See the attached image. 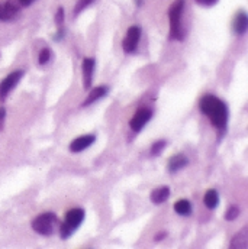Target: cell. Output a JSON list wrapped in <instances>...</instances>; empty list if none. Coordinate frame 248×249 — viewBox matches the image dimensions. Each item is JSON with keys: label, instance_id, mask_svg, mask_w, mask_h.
<instances>
[{"label": "cell", "instance_id": "obj_3", "mask_svg": "<svg viewBox=\"0 0 248 249\" xmlns=\"http://www.w3.org/2000/svg\"><path fill=\"white\" fill-rule=\"evenodd\" d=\"M58 219L54 213H42L32 220V229L44 236H50L57 231Z\"/></svg>", "mask_w": 248, "mask_h": 249}, {"label": "cell", "instance_id": "obj_18", "mask_svg": "<svg viewBox=\"0 0 248 249\" xmlns=\"http://www.w3.org/2000/svg\"><path fill=\"white\" fill-rule=\"evenodd\" d=\"M166 145H167L166 141H158V142L153 143V146H151V155H153V157L158 155V154L166 148Z\"/></svg>", "mask_w": 248, "mask_h": 249}, {"label": "cell", "instance_id": "obj_21", "mask_svg": "<svg viewBox=\"0 0 248 249\" xmlns=\"http://www.w3.org/2000/svg\"><path fill=\"white\" fill-rule=\"evenodd\" d=\"M92 1H93V0H80V1L77 3L76 9H74V15H78V13H80L84 7H87Z\"/></svg>", "mask_w": 248, "mask_h": 249}, {"label": "cell", "instance_id": "obj_7", "mask_svg": "<svg viewBox=\"0 0 248 249\" xmlns=\"http://www.w3.org/2000/svg\"><path fill=\"white\" fill-rule=\"evenodd\" d=\"M139 38H141V28L139 26H131L126 32L124 42H122L125 53H128V54L134 53L138 47Z\"/></svg>", "mask_w": 248, "mask_h": 249}, {"label": "cell", "instance_id": "obj_23", "mask_svg": "<svg viewBox=\"0 0 248 249\" xmlns=\"http://www.w3.org/2000/svg\"><path fill=\"white\" fill-rule=\"evenodd\" d=\"M4 119H6V110H4V107H0V132L3 130Z\"/></svg>", "mask_w": 248, "mask_h": 249}, {"label": "cell", "instance_id": "obj_13", "mask_svg": "<svg viewBox=\"0 0 248 249\" xmlns=\"http://www.w3.org/2000/svg\"><path fill=\"white\" fill-rule=\"evenodd\" d=\"M248 247V229L244 228L231 241V249H246Z\"/></svg>", "mask_w": 248, "mask_h": 249}, {"label": "cell", "instance_id": "obj_16", "mask_svg": "<svg viewBox=\"0 0 248 249\" xmlns=\"http://www.w3.org/2000/svg\"><path fill=\"white\" fill-rule=\"evenodd\" d=\"M205 204L208 209H216L218 203H219V196L216 193V190H209L206 194H205V198H203Z\"/></svg>", "mask_w": 248, "mask_h": 249}, {"label": "cell", "instance_id": "obj_1", "mask_svg": "<svg viewBox=\"0 0 248 249\" xmlns=\"http://www.w3.org/2000/svg\"><path fill=\"white\" fill-rule=\"evenodd\" d=\"M199 107H200V112L205 113L210 119V124L215 127H218L219 130L225 129L227 121H228V107L221 99L210 96V94L203 96L199 102Z\"/></svg>", "mask_w": 248, "mask_h": 249}, {"label": "cell", "instance_id": "obj_24", "mask_svg": "<svg viewBox=\"0 0 248 249\" xmlns=\"http://www.w3.org/2000/svg\"><path fill=\"white\" fill-rule=\"evenodd\" d=\"M196 1L202 6H213L218 0H196Z\"/></svg>", "mask_w": 248, "mask_h": 249}, {"label": "cell", "instance_id": "obj_14", "mask_svg": "<svg viewBox=\"0 0 248 249\" xmlns=\"http://www.w3.org/2000/svg\"><path fill=\"white\" fill-rule=\"evenodd\" d=\"M106 93H108V87H106V86H100V87L93 89V90L90 91L89 97L83 102V106H90V105H92V103H95L96 100L102 99Z\"/></svg>", "mask_w": 248, "mask_h": 249}, {"label": "cell", "instance_id": "obj_19", "mask_svg": "<svg viewBox=\"0 0 248 249\" xmlns=\"http://www.w3.org/2000/svg\"><path fill=\"white\" fill-rule=\"evenodd\" d=\"M238 216H240V209H238L237 206H231V207L228 209L227 214H225V219H227V220H235Z\"/></svg>", "mask_w": 248, "mask_h": 249}, {"label": "cell", "instance_id": "obj_9", "mask_svg": "<svg viewBox=\"0 0 248 249\" xmlns=\"http://www.w3.org/2000/svg\"><path fill=\"white\" fill-rule=\"evenodd\" d=\"M95 64H96V61L93 58H84L83 60V67L81 68H83V86H84V89L92 87Z\"/></svg>", "mask_w": 248, "mask_h": 249}, {"label": "cell", "instance_id": "obj_15", "mask_svg": "<svg viewBox=\"0 0 248 249\" xmlns=\"http://www.w3.org/2000/svg\"><path fill=\"white\" fill-rule=\"evenodd\" d=\"M187 164H189V161L185 155H174V157H172V160L169 162V170H170V173H176V171L185 168Z\"/></svg>", "mask_w": 248, "mask_h": 249}, {"label": "cell", "instance_id": "obj_5", "mask_svg": "<svg viewBox=\"0 0 248 249\" xmlns=\"http://www.w3.org/2000/svg\"><path fill=\"white\" fill-rule=\"evenodd\" d=\"M23 75V71L22 70H18V71H13L10 72L1 83H0V100H4L6 96L16 87V84L20 81Z\"/></svg>", "mask_w": 248, "mask_h": 249}, {"label": "cell", "instance_id": "obj_20", "mask_svg": "<svg viewBox=\"0 0 248 249\" xmlns=\"http://www.w3.org/2000/svg\"><path fill=\"white\" fill-rule=\"evenodd\" d=\"M50 58H51V51H50L48 48H44V50L39 53L38 62H39L41 65H44V64H47V62L50 61Z\"/></svg>", "mask_w": 248, "mask_h": 249}, {"label": "cell", "instance_id": "obj_17", "mask_svg": "<svg viewBox=\"0 0 248 249\" xmlns=\"http://www.w3.org/2000/svg\"><path fill=\"white\" fill-rule=\"evenodd\" d=\"M174 212H176L177 214H182V216L190 214V212H191V204H190V201H189V200H185V198L176 201V203H174Z\"/></svg>", "mask_w": 248, "mask_h": 249}, {"label": "cell", "instance_id": "obj_11", "mask_svg": "<svg viewBox=\"0 0 248 249\" xmlns=\"http://www.w3.org/2000/svg\"><path fill=\"white\" fill-rule=\"evenodd\" d=\"M232 28H234V32H235L237 35H244V34L247 32L248 18H247V13H246L244 10H241V12H238V13H237L235 19H234V25H232Z\"/></svg>", "mask_w": 248, "mask_h": 249}, {"label": "cell", "instance_id": "obj_10", "mask_svg": "<svg viewBox=\"0 0 248 249\" xmlns=\"http://www.w3.org/2000/svg\"><path fill=\"white\" fill-rule=\"evenodd\" d=\"M19 13V7L15 6L13 3H0V20L1 22H7L12 20L16 15Z\"/></svg>", "mask_w": 248, "mask_h": 249}, {"label": "cell", "instance_id": "obj_6", "mask_svg": "<svg viewBox=\"0 0 248 249\" xmlns=\"http://www.w3.org/2000/svg\"><path fill=\"white\" fill-rule=\"evenodd\" d=\"M151 118H153V110L150 107H141L136 110L134 118L129 121V126L134 132H139L145 124L150 122Z\"/></svg>", "mask_w": 248, "mask_h": 249}, {"label": "cell", "instance_id": "obj_4", "mask_svg": "<svg viewBox=\"0 0 248 249\" xmlns=\"http://www.w3.org/2000/svg\"><path fill=\"white\" fill-rule=\"evenodd\" d=\"M84 220V210L83 209H71L67 216H65V222L61 225V238L67 239Z\"/></svg>", "mask_w": 248, "mask_h": 249}, {"label": "cell", "instance_id": "obj_26", "mask_svg": "<svg viewBox=\"0 0 248 249\" xmlns=\"http://www.w3.org/2000/svg\"><path fill=\"white\" fill-rule=\"evenodd\" d=\"M163 236H166V232H163V233L157 235V236H155V241H157V242H158V241H161V239H163Z\"/></svg>", "mask_w": 248, "mask_h": 249}, {"label": "cell", "instance_id": "obj_2", "mask_svg": "<svg viewBox=\"0 0 248 249\" xmlns=\"http://www.w3.org/2000/svg\"><path fill=\"white\" fill-rule=\"evenodd\" d=\"M185 0H176L170 7V36L173 39H183V29H182V15H183Z\"/></svg>", "mask_w": 248, "mask_h": 249}, {"label": "cell", "instance_id": "obj_22", "mask_svg": "<svg viewBox=\"0 0 248 249\" xmlns=\"http://www.w3.org/2000/svg\"><path fill=\"white\" fill-rule=\"evenodd\" d=\"M62 20H64V9H62V7H58L57 15H56V23H57L58 26H61Z\"/></svg>", "mask_w": 248, "mask_h": 249}, {"label": "cell", "instance_id": "obj_25", "mask_svg": "<svg viewBox=\"0 0 248 249\" xmlns=\"http://www.w3.org/2000/svg\"><path fill=\"white\" fill-rule=\"evenodd\" d=\"M19 1H20L23 6H29V4H31V3H34L35 0H19Z\"/></svg>", "mask_w": 248, "mask_h": 249}, {"label": "cell", "instance_id": "obj_8", "mask_svg": "<svg viewBox=\"0 0 248 249\" xmlns=\"http://www.w3.org/2000/svg\"><path fill=\"white\" fill-rule=\"evenodd\" d=\"M95 141H96V136H95V135H84V136H80V138L74 139V141L70 143V151H71V152H81V151L87 149L90 145H93Z\"/></svg>", "mask_w": 248, "mask_h": 249}, {"label": "cell", "instance_id": "obj_12", "mask_svg": "<svg viewBox=\"0 0 248 249\" xmlns=\"http://www.w3.org/2000/svg\"><path fill=\"white\" fill-rule=\"evenodd\" d=\"M169 197H170V188L166 186L158 187V188L153 190V191H151V196H150V198H151V201H153L154 204H161V203H164Z\"/></svg>", "mask_w": 248, "mask_h": 249}]
</instances>
